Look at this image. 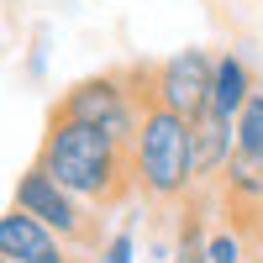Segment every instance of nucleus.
<instances>
[{
	"mask_svg": "<svg viewBox=\"0 0 263 263\" xmlns=\"http://www.w3.org/2000/svg\"><path fill=\"white\" fill-rule=\"evenodd\" d=\"M132 179L147 200L174 205L200 190V158H195V121L147 100L137 137H132Z\"/></svg>",
	"mask_w": 263,
	"mask_h": 263,
	"instance_id": "nucleus-2",
	"label": "nucleus"
},
{
	"mask_svg": "<svg viewBox=\"0 0 263 263\" xmlns=\"http://www.w3.org/2000/svg\"><path fill=\"white\" fill-rule=\"evenodd\" d=\"M237 153V116L221 111H205L195 116V158H200V184H221V174Z\"/></svg>",
	"mask_w": 263,
	"mask_h": 263,
	"instance_id": "nucleus-7",
	"label": "nucleus"
},
{
	"mask_svg": "<svg viewBox=\"0 0 263 263\" xmlns=\"http://www.w3.org/2000/svg\"><path fill=\"white\" fill-rule=\"evenodd\" d=\"M211 74H216V53H205V48L168 53L158 69H147V95L195 121L211 105Z\"/></svg>",
	"mask_w": 263,
	"mask_h": 263,
	"instance_id": "nucleus-5",
	"label": "nucleus"
},
{
	"mask_svg": "<svg viewBox=\"0 0 263 263\" xmlns=\"http://www.w3.org/2000/svg\"><path fill=\"white\" fill-rule=\"evenodd\" d=\"M0 263H16V258H6V253H0Z\"/></svg>",
	"mask_w": 263,
	"mask_h": 263,
	"instance_id": "nucleus-13",
	"label": "nucleus"
},
{
	"mask_svg": "<svg viewBox=\"0 0 263 263\" xmlns=\"http://www.w3.org/2000/svg\"><path fill=\"white\" fill-rule=\"evenodd\" d=\"M205 242H211V232L190 216L184 232H179V248H174V263H205Z\"/></svg>",
	"mask_w": 263,
	"mask_h": 263,
	"instance_id": "nucleus-11",
	"label": "nucleus"
},
{
	"mask_svg": "<svg viewBox=\"0 0 263 263\" xmlns=\"http://www.w3.org/2000/svg\"><path fill=\"white\" fill-rule=\"evenodd\" d=\"M205 263H248V232H242V221H227V227L211 232Z\"/></svg>",
	"mask_w": 263,
	"mask_h": 263,
	"instance_id": "nucleus-9",
	"label": "nucleus"
},
{
	"mask_svg": "<svg viewBox=\"0 0 263 263\" xmlns=\"http://www.w3.org/2000/svg\"><path fill=\"white\" fill-rule=\"evenodd\" d=\"M37 163L58 184H69L79 200H90L95 211L116 205L126 190H137V179H132V142L111 137L95 121H74V116H58V111H53L48 137L37 147Z\"/></svg>",
	"mask_w": 263,
	"mask_h": 263,
	"instance_id": "nucleus-1",
	"label": "nucleus"
},
{
	"mask_svg": "<svg viewBox=\"0 0 263 263\" xmlns=\"http://www.w3.org/2000/svg\"><path fill=\"white\" fill-rule=\"evenodd\" d=\"M16 205H21V211H32V216H42V221H48V227L63 237V242L90 248V253L100 248V242H95V216H90L95 205H90V200H79L69 184H58L42 163H32V168L16 179Z\"/></svg>",
	"mask_w": 263,
	"mask_h": 263,
	"instance_id": "nucleus-4",
	"label": "nucleus"
},
{
	"mask_svg": "<svg viewBox=\"0 0 263 263\" xmlns=\"http://www.w3.org/2000/svg\"><path fill=\"white\" fill-rule=\"evenodd\" d=\"M258 90L253 74H248V63L237 58V53H216V74H211V111H221V116H237L248 105V95Z\"/></svg>",
	"mask_w": 263,
	"mask_h": 263,
	"instance_id": "nucleus-8",
	"label": "nucleus"
},
{
	"mask_svg": "<svg viewBox=\"0 0 263 263\" xmlns=\"http://www.w3.org/2000/svg\"><path fill=\"white\" fill-rule=\"evenodd\" d=\"M69 248L74 242H63L42 216L21 211V205H11L6 216H0V253L16 258V263H79Z\"/></svg>",
	"mask_w": 263,
	"mask_h": 263,
	"instance_id": "nucleus-6",
	"label": "nucleus"
},
{
	"mask_svg": "<svg viewBox=\"0 0 263 263\" xmlns=\"http://www.w3.org/2000/svg\"><path fill=\"white\" fill-rule=\"evenodd\" d=\"M147 100H153L147 95V69H116V74H90V79L69 84L63 100H58V116L95 121V126L111 132V137L132 142Z\"/></svg>",
	"mask_w": 263,
	"mask_h": 263,
	"instance_id": "nucleus-3",
	"label": "nucleus"
},
{
	"mask_svg": "<svg viewBox=\"0 0 263 263\" xmlns=\"http://www.w3.org/2000/svg\"><path fill=\"white\" fill-rule=\"evenodd\" d=\"M132 258H137V237H132V232H111L90 253V263H132Z\"/></svg>",
	"mask_w": 263,
	"mask_h": 263,
	"instance_id": "nucleus-12",
	"label": "nucleus"
},
{
	"mask_svg": "<svg viewBox=\"0 0 263 263\" xmlns=\"http://www.w3.org/2000/svg\"><path fill=\"white\" fill-rule=\"evenodd\" d=\"M237 147L242 153H258L263 158V90L248 95V105L237 111Z\"/></svg>",
	"mask_w": 263,
	"mask_h": 263,
	"instance_id": "nucleus-10",
	"label": "nucleus"
}]
</instances>
